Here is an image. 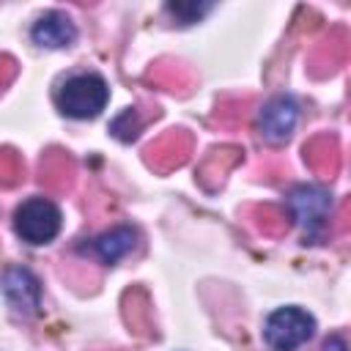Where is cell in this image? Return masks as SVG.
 <instances>
[{"label": "cell", "mask_w": 351, "mask_h": 351, "mask_svg": "<svg viewBox=\"0 0 351 351\" xmlns=\"http://www.w3.org/2000/svg\"><path fill=\"white\" fill-rule=\"evenodd\" d=\"M71 176H74V165H71V159L66 154L49 151L44 156V162H41V184L44 186L60 192V189H66L71 184Z\"/></svg>", "instance_id": "11"}, {"label": "cell", "mask_w": 351, "mask_h": 351, "mask_svg": "<svg viewBox=\"0 0 351 351\" xmlns=\"http://www.w3.org/2000/svg\"><path fill=\"white\" fill-rule=\"evenodd\" d=\"M288 208L299 219L307 241H321L332 219V195L315 184H299L288 192Z\"/></svg>", "instance_id": "2"}, {"label": "cell", "mask_w": 351, "mask_h": 351, "mask_svg": "<svg viewBox=\"0 0 351 351\" xmlns=\"http://www.w3.org/2000/svg\"><path fill=\"white\" fill-rule=\"evenodd\" d=\"M60 208L47 197H30L14 211V230L27 244H47L60 233Z\"/></svg>", "instance_id": "3"}, {"label": "cell", "mask_w": 351, "mask_h": 351, "mask_svg": "<svg viewBox=\"0 0 351 351\" xmlns=\"http://www.w3.org/2000/svg\"><path fill=\"white\" fill-rule=\"evenodd\" d=\"M304 162L321 173V176H335L337 165H340V151H337V140L329 137V134H321V137H313L307 145H304Z\"/></svg>", "instance_id": "10"}, {"label": "cell", "mask_w": 351, "mask_h": 351, "mask_svg": "<svg viewBox=\"0 0 351 351\" xmlns=\"http://www.w3.org/2000/svg\"><path fill=\"white\" fill-rule=\"evenodd\" d=\"M296 121H299V104L291 96H274L261 107L258 132L266 143L280 145L293 134Z\"/></svg>", "instance_id": "6"}, {"label": "cell", "mask_w": 351, "mask_h": 351, "mask_svg": "<svg viewBox=\"0 0 351 351\" xmlns=\"http://www.w3.org/2000/svg\"><path fill=\"white\" fill-rule=\"evenodd\" d=\"M134 247H137V230L129 228V225L112 228V230L101 233L99 239H93V244H90V250L96 252V258L101 263H107V266H112L121 258H126Z\"/></svg>", "instance_id": "9"}, {"label": "cell", "mask_w": 351, "mask_h": 351, "mask_svg": "<svg viewBox=\"0 0 351 351\" xmlns=\"http://www.w3.org/2000/svg\"><path fill=\"white\" fill-rule=\"evenodd\" d=\"M315 321L299 307H280L263 324V340L274 351H293L313 337Z\"/></svg>", "instance_id": "4"}, {"label": "cell", "mask_w": 351, "mask_h": 351, "mask_svg": "<svg viewBox=\"0 0 351 351\" xmlns=\"http://www.w3.org/2000/svg\"><path fill=\"white\" fill-rule=\"evenodd\" d=\"M186 154H189V134H184L181 129H173L165 137H159L154 145H148L145 159L156 170H170V167L184 165Z\"/></svg>", "instance_id": "8"}, {"label": "cell", "mask_w": 351, "mask_h": 351, "mask_svg": "<svg viewBox=\"0 0 351 351\" xmlns=\"http://www.w3.org/2000/svg\"><path fill=\"white\" fill-rule=\"evenodd\" d=\"M324 351H348V348H346V340H343L340 335H332V337L324 343Z\"/></svg>", "instance_id": "18"}, {"label": "cell", "mask_w": 351, "mask_h": 351, "mask_svg": "<svg viewBox=\"0 0 351 351\" xmlns=\"http://www.w3.org/2000/svg\"><path fill=\"white\" fill-rule=\"evenodd\" d=\"M30 38L38 47L60 49V47H69L77 38V27L63 11H47V14H41L36 19V25L30 30Z\"/></svg>", "instance_id": "7"}, {"label": "cell", "mask_w": 351, "mask_h": 351, "mask_svg": "<svg viewBox=\"0 0 351 351\" xmlns=\"http://www.w3.org/2000/svg\"><path fill=\"white\" fill-rule=\"evenodd\" d=\"M0 285H3V293L11 304V310L19 318H30V315L38 313V307H41V282L30 269H25V266L5 269Z\"/></svg>", "instance_id": "5"}, {"label": "cell", "mask_w": 351, "mask_h": 351, "mask_svg": "<svg viewBox=\"0 0 351 351\" xmlns=\"http://www.w3.org/2000/svg\"><path fill=\"white\" fill-rule=\"evenodd\" d=\"M110 99V88L99 74H74L58 88V107L69 118H96Z\"/></svg>", "instance_id": "1"}, {"label": "cell", "mask_w": 351, "mask_h": 351, "mask_svg": "<svg viewBox=\"0 0 351 351\" xmlns=\"http://www.w3.org/2000/svg\"><path fill=\"white\" fill-rule=\"evenodd\" d=\"M25 167L19 162V156L14 151H0V184L3 186H14L22 178Z\"/></svg>", "instance_id": "14"}, {"label": "cell", "mask_w": 351, "mask_h": 351, "mask_svg": "<svg viewBox=\"0 0 351 351\" xmlns=\"http://www.w3.org/2000/svg\"><path fill=\"white\" fill-rule=\"evenodd\" d=\"M255 214L261 217L258 228H261L263 233H282V230L288 228V219H285V214H282L280 208H274V206H263V208H255Z\"/></svg>", "instance_id": "15"}, {"label": "cell", "mask_w": 351, "mask_h": 351, "mask_svg": "<svg viewBox=\"0 0 351 351\" xmlns=\"http://www.w3.org/2000/svg\"><path fill=\"white\" fill-rule=\"evenodd\" d=\"M167 11L176 16V22L181 25H189V22H197L206 11H211V5H197V3H167Z\"/></svg>", "instance_id": "16"}, {"label": "cell", "mask_w": 351, "mask_h": 351, "mask_svg": "<svg viewBox=\"0 0 351 351\" xmlns=\"http://www.w3.org/2000/svg\"><path fill=\"white\" fill-rule=\"evenodd\" d=\"M143 118H140V110H126L123 115H118L115 121H112V132H115V137H121V140H132V137H137V132L143 129Z\"/></svg>", "instance_id": "13"}, {"label": "cell", "mask_w": 351, "mask_h": 351, "mask_svg": "<svg viewBox=\"0 0 351 351\" xmlns=\"http://www.w3.org/2000/svg\"><path fill=\"white\" fill-rule=\"evenodd\" d=\"M14 71H16V63H14L11 58H0V90H3L8 82H11Z\"/></svg>", "instance_id": "17"}, {"label": "cell", "mask_w": 351, "mask_h": 351, "mask_svg": "<svg viewBox=\"0 0 351 351\" xmlns=\"http://www.w3.org/2000/svg\"><path fill=\"white\" fill-rule=\"evenodd\" d=\"M239 159H241V151H239V148H233V145H230V148H217V151H211V154H208V159L203 162V167H200V176H197V178L203 181V178L214 170V173H217V181H222V176H225V173H228Z\"/></svg>", "instance_id": "12"}]
</instances>
